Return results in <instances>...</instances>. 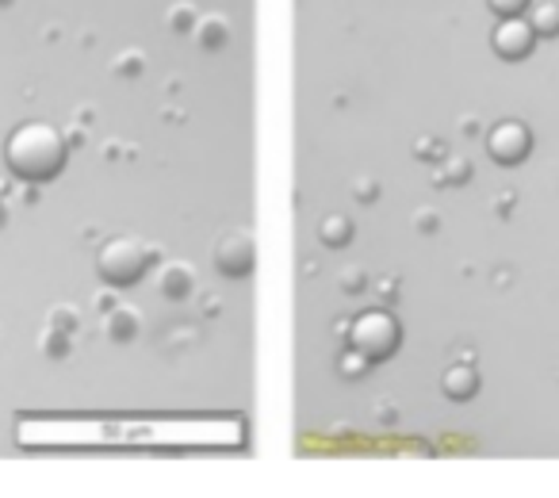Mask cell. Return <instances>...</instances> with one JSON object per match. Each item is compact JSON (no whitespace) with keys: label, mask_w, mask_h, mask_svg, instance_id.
<instances>
[{"label":"cell","mask_w":559,"mask_h":498,"mask_svg":"<svg viewBox=\"0 0 559 498\" xmlns=\"http://www.w3.org/2000/svg\"><path fill=\"white\" fill-rule=\"evenodd\" d=\"M66 162H70V142H66V134L55 123L32 119V123H20L4 139V165L24 185L55 180L66 169Z\"/></svg>","instance_id":"1"},{"label":"cell","mask_w":559,"mask_h":498,"mask_svg":"<svg viewBox=\"0 0 559 498\" xmlns=\"http://www.w3.org/2000/svg\"><path fill=\"white\" fill-rule=\"evenodd\" d=\"M157 249L146 246L142 238H131V234H119V238L104 241L100 253H96V276L111 288H131L154 265Z\"/></svg>","instance_id":"2"},{"label":"cell","mask_w":559,"mask_h":498,"mask_svg":"<svg viewBox=\"0 0 559 498\" xmlns=\"http://www.w3.org/2000/svg\"><path fill=\"white\" fill-rule=\"evenodd\" d=\"M399 337H403V330H399L391 311L357 315V322H353V330H349V345L357 353H365L368 360H388L391 353L399 349Z\"/></svg>","instance_id":"3"},{"label":"cell","mask_w":559,"mask_h":498,"mask_svg":"<svg viewBox=\"0 0 559 498\" xmlns=\"http://www.w3.org/2000/svg\"><path fill=\"white\" fill-rule=\"evenodd\" d=\"M211 261H215V273L230 276V281H246L257 265V249L249 230H226L211 249Z\"/></svg>","instance_id":"4"},{"label":"cell","mask_w":559,"mask_h":498,"mask_svg":"<svg viewBox=\"0 0 559 498\" xmlns=\"http://www.w3.org/2000/svg\"><path fill=\"white\" fill-rule=\"evenodd\" d=\"M490 47H495V55L506 58V62H521V58H528L536 47L533 24L521 16H502L495 24V32H490Z\"/></svg>","instance_id":"5"},{"label":"cell","mask_w":559,"mask_h":498,"mask_svg":"<svg viewBox=\"0 0 559 498\" xmlns=\"http://www.w3.org/2000/svg\"><path fill=\"white\" fill-rule=\"evenodd\" d=\"M528 150H533V131H528L525 123H518V119H506V123H498L495 131L487 134V154L495 157L498 165L525 162Z\"/></svg>","instance_id":"6"},{"label":"cell","mask_w":559,"mask_h":498,"mask_svg":"<svg viewBox=\"0 0 559 498\" xmlns=\"http://www.w3.org/2000/svg\"><path fill=\"white\" fill-rule=\"evenodd\" d=\"M157 292H162L165 299H173V304L188 299L195 292V269L188 265V261H165V265L157 269Z\"/></svg>","instance_id":"7"},{"label":"cell","mask_w":559,"mask_h":498,"mask_svg":"<svg viewBox=\"0 0 559 498\" xmlns=\"http://www.w3.org/2000/svg\"><path fill=\"white\" fill-rule=\"evenodd\" d=\"M195 39H200L203 50H223L230 47V20L223 16V12H207V16L195 20Z\"/></svg>","instance_id":"8"},{"label":"cell","mask_w":559,"mask_h":498,"mask_svg":"<svg viewBox=\"0 0 559 498\" xmlns=\"http://www.w3.org/2000/svg\"><path fill=\"white\" fill-rule=\"evenodd\" d=\"M441 388L449 399H456V403H464V399H472L475 391H479V372H475L472 365H452L449 372L441 376Z\"/></svg>","instance_id":"9"},{"label":"cell","mask_w":559,"mask_h":498,"mask_svg":"<svg viewBox=\"0 0 559 498\" xmlns=\"http://www.w3.org/2000/svg\"><path fill=\"white\" fill-rule=\"evenodd\" d=\"M528 24H533L536 39H556L559 35V4L556 0H540V4H533Z\"/></svg>","instance_id":"10"},{"label":"cell","mask_w":559,"mask_h":498,"mask_svg":"<svg viewBox=\"0 0 559 498\" xmlns=\"http://www.w3.org/2000/svg\"><path fill=\"white\" fill-rule=\"evenodd\" d=\"M134 334H139V311L134 307H111L108 315V337L111 342H134Z\"/></svg>","instance_id":"11"},{"label":"cell","mask_w":559,"mask_h":498,"mask_svg":"<svg viewBox=\"0 0 559 498\" xmlns=\"http://www.w3.org/2000/svg\"><path fill=\"white\" fill-rule=\"evenodd\" d=\"M319 238H322V246H330V249H342V246H349V238H353V223L345 215H326L319 223Z\"/></svg>","instance_id":"12"},{"label":"cell","mask_w":559,"mask_h":498,"mask_svg":"<svg viewBox=\"0 0 559 498\" xmlns=\"http://www.w3.org/2000/svg\"><path fill=\"white\" fill-rule=\"evenodd\" d=\"M43 349H47V357H66L70 353V330H62V327H50V330H43Z\"/></svg>","instance_id":"13"},{"label":"cell","mask_w":559,"mask_h":498,"mask_svg":"<svg viewBox=\"0 0 559 498\" xmlns=\"http://www.w3.org/2000/svg\"><path fill=\"white\" fill-rule=\"evenodd\" d=\"M142 70H146V58H142V50H123V55L116 58V73L119 78H142Z\"/></svg>","instance_id":"14"},{"label":"cell","mask_w":559,"mask_h":498,"mask_svg":"<svg viewBox=\"0 0 559 498\" xmlns=\"http://www.w3.org/2000/svg\"><path fill=\"white\" fill-rule=\"evenodd\" d=\"M169 27L177 35H185L188 27H195V9H192V4H173V9H169Z\"/></svg>","instance_id":"15"},{"label":"cell","mask_w":559,"mask_h":498,"mask_svg":"<svg viewBox=\"0 0 559 498\" xmlns=\"http://www.w3.org/2000/svg\"><path fill=\"white\" fill-rule=\"evenodd\" d=\"M487 4H490V12L502 20V16H525V9L533 0H487Z\"/></svg>","instance_id":"16"},{"label":"cell","mask_w":559,"mask_h":498,"mask_svg":"<svg viewBox=\"0 0 559 498\" xmlns=\"http://www.w3.org/2000/svg\"><path fill=\"white\" fill-rule=\"evenodd\" d=\"M368 365H372V360H368L365 353L353 349V353H345V357H342V376H349V380H360V372H365Z\"/></svg>","instance_id":"17"},{"label":"cell","mask_w":559,"mask_h":498,"mask_svg":"<svg viewBox=\"0 0 559 498\" xmlns=\"http://www.w3.org/2000/svg\"><path fill=\"white\" fill-rule=\"evenodd\" d=\"M365 284H368V276L360 273V269H345V273H342V288L349 292V296H360V292H365Z\"/></svg>","instance_id":"18"},{"label":"cell","mask_w":559,"mask_h":498,"mask_svg":"<svg viewBox=\"0 0 559 498\" xmlns=\"http://www.w3.org/2000/svg\"><path fill=\"white\" fill-rule=\"evenodd\" d=\"M50 327L73 330L78 327V311H73V307H55V311H50Z\"/></svg>","instance_id":"19"},{"label":"cell","mask_w":559,"mask_h":498,"mask_svg":"<svg viewBox=\"0 0 559 498\" xmlns=\"http://www.w3.org/2000/svg\"><path fill=\"white\" fill-rule=\"evenodd\" d=\"M353 195H357V203H372L376 195H380V185H376V180H368V177H360L357 188H353Z\"/></svg>","instance_id":"20"},{"label":"cell","mask_w":559,"mask_h":498,"mask_svg":"<svg viewBox=\"0 0 559 498\" xmlns=\"http://www.w3.org/2000/svg\"><path fill=\"white\" fill-rule=\"evenodd\" d=\"M414 226H418L421 234H433L437 226H441V218H437V211H418V215H414Z\"/></svg>","instance_id":"21"},{"label":"cell","mask_w":559,"mask_h":498,"mask_svg":"<svg viewBox=\"0 0 559 498\" xmlns=\"http://www.w3.org/2000/svg\"><path fill=\"white\" fill-rule=\"evenodd\" d=\"M449 169H452L449 180H467V177H472V162H452Z\"/></svg>","instance_id":"22"},{"label":"cell","mask_w":559,"mask_h":498,"mask_svg":"<svg viewBox=\"0 0 559 498\" xmlns=\"http://www.w3.org/2000/svg\"><path fill=\"white\" fill-rule=\"evenodd\" d=\"M4 223H9V203L0 200V226H4Z\"/></svg>","instance_id":"23"},{"label":"cell","mask_w":559,"mask_h":498,"mask_svg":"<svg viewBox=\"0 0 559 498\" xmlns=\"http://www.w3.org/2000/svg\"><path fill=\"white\" fill-rule=\"evenodd\" d=\"M9 4H16V0H0V9H9Z\"/></svg>","instance_id":"24"}]
</instances>
